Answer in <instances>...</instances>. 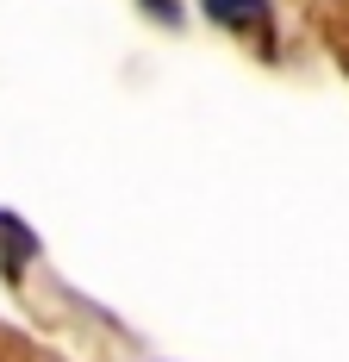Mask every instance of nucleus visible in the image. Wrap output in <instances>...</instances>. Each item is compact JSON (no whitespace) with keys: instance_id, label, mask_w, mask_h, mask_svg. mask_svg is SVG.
<instances>
[{"instance_id":"obj_1","label":"nucleus","mask_w":349,"mask_h":362,"mask_svg":"<svg viewBox=\"0 0 349 362\" xmlns=\"http://www.w3.org/2000/svg\"><path fill=\"white\" fill-rule=\"evenodd\" d=\"M218 25H262L268 19V0H200Z\"/></svg>"},{"instance_id":"obj_2","label":"nucleus","mask_w":349,"mask_h":362,"mask_svg":"<svg viewBox=\"0 0 349 362\" xmlns=\"http://www.w3.org/2000/svg\"><path fill=\"white\" fill-rule=\"evenodd\" d=\"M143 6H156V19H169V25L181 19V6H174V0H143Z\"/></svg>"}]
</instances>
